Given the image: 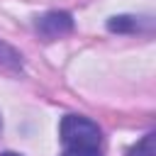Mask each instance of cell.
I'll return each mask as SVG.
<instances>
[{
	"instance_id": "obj_7",
	"label": "cell",
	"mask_w": 156,
	"mask_h": 156,
	"mask_svg": "<svg viewBox=\"0 0 156 156\" xmlns=\"http://www.w3.org/2000/svg\"><path fill=\"white\" fill-rule=\"evenodd\" d=\"M0 156H20V154H15V151H5V154H0Z\"/></svg>"
},
{
	"instance_id": "obj_8",
	"label": "cell",
	"mask_w": 156,
	"mask_h": 156,
	"mask_svg": "<svg viewBox=\"0 0 156 156\" xmlns=\"http://www.w3.org/2000/svg\"><path fill=\"white\" fill-rule=\"evenodd\" d=\"M0 127H2V124H0Z\"/></svg>"
},
{
	"instance_id": "obj_5",
	"label": "cell",
	"mask_w": 156,
	"mask_h": 156,
	"mask_svg": "<svg viewBox=\"0 0 156 156\" xmlns=\"http://www.w3.org/2000/svg\"><path fill=\"white\" fill-rule=\"evenodd\" d=\"M136 20L139 17H112L107 22V27H110V32H129V29H136L139 27Z\"/></svg>"
},
{
	"instance_id": "obj_2",
	"label": "cell",
	"mask_w": 156,
	"mask_h": 156,
	"mask_svg": "<svg viewBox=\"0 0 156 156\" xmlns=\"http://www.w3.org/2000/svg\"><path fill=\"white\" fill-rule=\"evenodd\" d=\"M37 29L46 39H58L73 29V20L68 12H46L44 17L37 20Z\"/></svg>"
},
{
	"instance_id": "obj_1",
	"label": "cell",
	"mask_w": 156,
	"mask_h": 156,
	"mask_svg": "<svg viewBox=\"0 0 156 156\" xmlns=\"http://www.w3.org/2000/svg\"><path fill=\"white\" fill-rule=\"evenodd\" d=\"M61 141L66 149H100V127L83 115H66L61 119Z\"/></svg>"
},
{
	"instance_id": "obj_3",
	"label": "cell",
	"mask_w": 156,
	"mask_h": 156,
	"mask_svg": "<svg viewBox=\"0 0 156 156\" xmlns=\"http://www.w3.org/2000/svg\"><path fill=\"white\" fill-rule=\"evenodd\" d=\"M127 156H156V134H154V132L144 134V136L127 151Z\"/></svg>"
},
{
	"instance_id": "obj_6",
	"label": "cell",
	"mask_w": 156,
	"mask_h": 156,
	"mask_svg": "<svg viewBox=\"0 0 156 156\" xmlns=\"http://www.w3.org/2000/svg\"><path fill=\"white\" fill-rule=\"evenodd\" d=\"M63 156H100L98 149H66Z\"/></svg>"
},
{
	"instance_id": "obj_4",
	"label": "cell",
	"mask_w": 156,
	"mask_h": 156,
	"mask_svg": "<svg viewBox=\"0 0 156 156\" xmlns=\"http://www.w3.org/2000/svg\"><path fill=\"white\" fill-rule=\"evenodd\" d=\"M0 63L2 66H10V68H20L22 66V56L10 44H5L2 39H0Z\"/></svg>"
}]
</instances>
